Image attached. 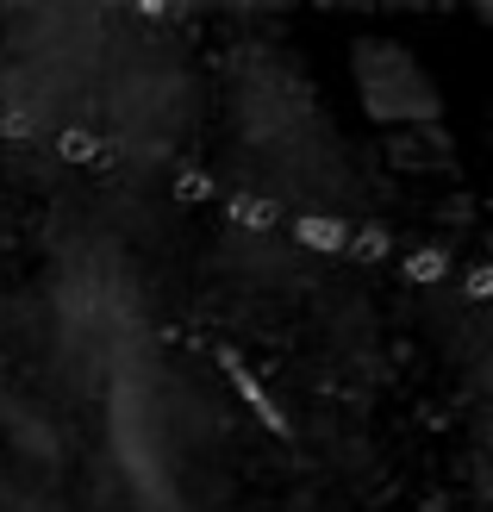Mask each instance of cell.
Here are the masks:
<instances>
[{
	"instance_id": "6da1fadb",
	"label": "cell",
	"mask_w": 493,
	"mask_h": 512,
	"mask_svg": "<svg viewBox=\"0 0 493 512\" xmlns=\"http://www.w3.org/2000/svg\"><path fill=\"white\" fill-rule=\"evenodd\" d=\"M113 444H119V463H125V481H132L138 506L181 512V500H175V450H169V431H163V406L144 388V375H119L113 381Z\"/></svg>"
},
{
	"instance_id": "7a4b0ae2",
	"label": "cell",
	"mask_w": 493,
	"mask_h": 512,
	"mask_svg": "<svg viewBox=\"0 0 493 512\" xmlns=\"http://www.w3.org/2000/svg\"><path fill=\"white\" fill-rule=\"evenodd\" d=\"M350 69H356L362 107H369V119H381V125H431L437 107H444L437 88H431V75L419 69V57H412L406 44L362 38Z\"/></svg>"
}]
</instances>
